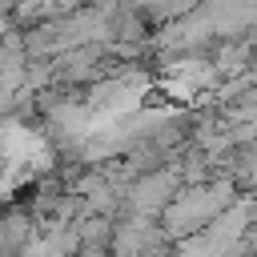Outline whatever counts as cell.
<instances>
[{"mask_svg": "<svg viewBox=\"0 0 257 257\" xmlns=\"http://www.w3.org/2000/svg\"><path fill=\"white\" fill-rule=\"evenodd\" d=\"M229 201H233V197H229V185H201V189L173 193V201L165 205V229H169L173 237L201 233Z\"/></svg>", "mask_w": 257, "mask_h": 257, "instance_id": "cell-1", "label": "cell"}, {"mask_svg": "<svg viewBox=\"0 0 257 257\" xmlns=\"http://www.w3.org/2000/svg\"><path fill=\"white\" fill-rule=\"evenodd\" d=\"M173 193H177V177H173V173H149L145 181L133 185L128 205H133L137 217H153V213H161V209L173 201Z\"/></svg>", "mask_w": 257, "mask_h": 257, "instance_id": "cell-2", "label": "cell"}]
</instances>
